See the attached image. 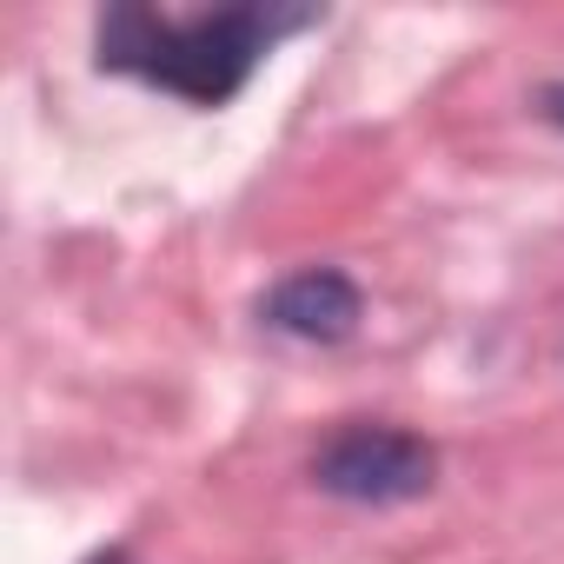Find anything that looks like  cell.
<instances>
[{
  "mask_svg": "<svg viewBox=\"0 0 564 564\" xmlns=\"http://www.w3.org/2000/svg\"><path fill=\"white\" fill-rule=\"evenodd\" d=\"M538 113H544V120H551V127H564V80H557V87H544V94H538Z\"/></svg>",
  "mask_w": 564,
  "mask_h": 564,
  "instance_id": "277c9868",
  "label": "cell"
},
{
  "mask_svg": "<svg viewBox=\"0 0 564 564\" xmlns=\"http://www.w3.org/2000/svg\"><path fill=\"white\" fill-rule=\"evenodd\" d=\"M359 313H366V300H359V286H352V272H339V265L286 272V279H279V286L259 300V319H265L272 333L300 339V346H339V339H352V333H359Z\"/></svg>",
  "mask_w": 564,
  "mask_h": 564,
  "instance_id": "3957f363",
  "label": "cell"
},
{
  "mask_svg": "<svg viewBox=\"0 0 564 564\" xmlns=\"http://www.w3.org/2000/svg\"><path fill=\"white\" fill-rule=\"evenodd\" d=\"M432 478H438V452L419 432L379 425V419L339 425L313 452V485L346 505H405V498H425Z\"/></svg>",
  "mask_w": 564,
  "mask_h": 564,
  "instance_id": "7a4b0ae2",
  "label": "cell"
},
{
  "mask_svg": "<svg viewBox=\"0 0 564 564\" xmlns=\"http://www.w3.org/2000/svg\"><path fill=\"white\" fill-rule=\"evenodd\" d=\"M306 8H259V0H239V8H213V14H160L147 0H120V8L100 14L94 54L107 74H133L160 94H180L193 107H226L252 67L272 54L279 34L306 28Z\"/></svg>",
  "mask_w": 564,
  "mask_h": 564,
  "instance_id": "6da1fadb",
  "label": "cell"
}]
</instances>
